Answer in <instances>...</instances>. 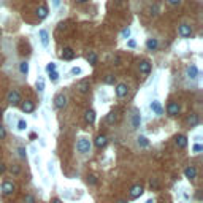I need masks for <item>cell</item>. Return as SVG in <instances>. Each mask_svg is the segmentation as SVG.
I'll list each match as a JSON object with an SVG mask.
<instances>
[{"label":"cell","instance_id":"cell-43","mask_svg":"<svg viewBox=\"0 0 203 203\" xmlns=\"http://www.w3.org/2000/svg\"><path fill=\"white\" fill-rule=\"evenodd\" d=\"M170 5H173V6H176V5H179L181 3V0H167Z\"/></svg>","mask_w":203,"mask_h":203},{"label":"cell","instance_id":"cell-32","mask_svg":"<svg viewBox=\"0 0 203 203\" xmlns=\"http://www.w3.org/2000/svg\"><path fill=\"white\" fill-rule=\"evenodd\" d=\"M10 171H11L13 174H19V173H21V167L15 164V165H11V168H10Z\"/></svg>","mask_w":203,"mask_h":203},{"label":"cell","instance_id":"cell-40","mask_svg":"<svg viewBox=\"0 0 203 203\" xmlns=\"http://www.w3.org/2000/svg\"><path fill=\"white\" fill-rule=\"evenodd\" d=\"M81 73H83V70H81L80 67H73V68H72V75L76 76V75H81Z\"/></svg>","mask_w":203,"mask_h":203},{"label":"cell","instance_id":"cell-51","mask_svg":"<svg viewBox=\"0 0 203 203\" xmlns=\"http://www.w3.org/2000/svg\"><path fill=\"white\" fill-rule=\"evenodd\" d=\"M146 203H154V200H148V201H146Z\"/></svg>","mask_w":203,"mask_h":203},{"label":"cell","instance_id":"cell-46","mask_svg":"<svg viewBox=\"0 0 203 203\" xmlns=\"http://www.w3.org/2000/svg\"><path fill=\"white\" fill-rule=\"evenodd\" d=\"M195 197H197V200H201V192L198 191V192H197V195H195Z\"/></svg>","mask_w":203,"mask_h":203},{"label":"cell","instance_id":"cell-11","mask_svg":"<svg viewBox=\"0 0 203 203\" xmlns=\"http://www.w3.org/2000/svg\"><path fill=\"white\" fill-rule=\"evenodd\" d=\"M138 70H140V73H143V75H148L151 72V62L148 60H141L138 64Z\"/></svg>","mask_w":203,"mask_h":203},{"label":"cell","instance_id":"cell-44","mask_svg":"<svg viewBox=\"0 0 203 203\" xmlns=\"http://www.w3.org/2000/svg\"><path fill=\"white\" fill-rule=\"evenodd\" d=\"M5 170H6L5 164H3V162H0V174H3V173H5Z\"/></svg>","mask_w":203,"mask_h":203},{"label":"cell","instance_id":"cell-52","mask_svg":"<svg viewBox=\"0 0 203 203\" xmlns=\"http://www.w3.org/2000/svg\"><path fill=\"white\" fill-rule=\"evenodd\" d=\"M0 116H2V108H0Z\"/></svg>","mask_w":203,"mask_h":203},{"label":"cell","instance_id":"cell-1","mask_svg":"<svg viewBox=\"0 0 203 203\" xmlns=\"http://www.w3.org/2000/svg\"><path fill=\"white\" fill-rule=\"evenodd\" d=\"M76 149H78V152H81V154H89L90 152V141L87 138L81 137L78 140V143H76Z\"/></svg>","mask_w":203,"mask_h":203},{"label":"cell","instance_id":"cell-15","mask_svg":"<svg viewBox=\"0 0 203 203\" xmlns=\"http://www.w3.org/2000/svg\"><path fill=\"white\" fill-rule=\"evenodd\" d=\"M40 41L45 48H48V45H49V33H48V30H45V29L40 30Z\"/></svg>","mask_w":203,"mask_h":203},{"label":"cell","instance_id":"cell-48","mask_svg":"<svg viewBox=\"0 0 203 203\" xmlns=\"http://www.w3.org/2000/svg\"><path fill=\"white\" fill-rule=\"evenodd\" d=\"M52 203H62V201H60L59 198H56V200H52Z\"/></svg>","mask_w":203,"mask_h":203},{"label":"cell","instance_id":"cell-29","mask_svg":"<svg viewBox=\"0 0 203 203\" xmlns=\"http://www.w3.org/2000/svg\"><path fill=\"white\" fill-rule=\"evenodd\" d=\"M35 86H37L38 92H43V90H45V81L41 80V78H38V80H37V84H35Z\"/></svg>","mask_w":203,"mask_h":203},{"label":"cell","instance_id":"cell-27","mask_svg":"<svg viewBox=\"0 0 203 203\" xmlns=\"http://www.w3.org/2000/svg\"><path fill=\"white\" fill-rule=\"evenodd\" d=\"M117 121V113H116V111H111V113L107 116V122L108 124H114Z\"/></svg>","mask_w":203,"mask_h":203},{"label":"cell","instance_id":"cell-4","mask_svg":"<svg viewBox=\"0 0 203 203\" xmlns=\"http://www.w3.org/2000/svg\"><path fill=\"white\" fill-rule=\"evenodd\" d=\"M178 33L181 35L183 38H189L192 35V27L189 25V24H181L178 27Z\"/></svg>","mask_w":203,"mask_h":203},{"label":"cell","instance_id":"cell-36","mask_svg":"<svg viewBox=\"0 0 203 203\" xmlns=\"http://www.w3.org/2000/svg\"><path fill=\"white\" fill-rule=\"evenodd\" d=\"M49 80L56 83V81L59 80V73H57V72H51V73H49Z\"/></svg>","mask_w":203,"mask_h":203},{"label":"cell","instance_id":"cell-30","mask_svg":"<svg viewBox=\"0 0 203 203\" xmlns=\"http://www.w3.org/2000/svg\"><path fill=\"white\" fill-rule=\"evenodd\" d=\"M18 154H19V157H21V159H25V157H27V151H25L24 146L18 148Z\"/></svg>","mask_w":203,"mask_h":203},{"label":"cell","instance_id":"cell-33","mask_svg":"<svg viewBox=\"0 0 203 203\" xmlns=\"http://www.w3.org/2000/svg\"><path fill=\"white\" fill-rule=\"evenodd\" d=\"M25 127H27V122L24 121V119H19L18 121V129L19 130H25Z\"/></svg>","mask_w":203,"mask_h":203},{"label":"cell","instance_id":"cell-21","mask_svg":"<svg viewBox=\"0 0 203 203\" xmlns=\"http://www.w3.org/2000/svg\"><path fill=\"white\" fill-rule=\"evenodd\" d=\"M151 110L154 111L156 114H162L164 113V108H162V105H160L157 100H154L152 103H151Z\"/></svg>","mask_w":203,"mask_h":203},{"label":"cell","instance_id":"cell-8","mask_svg":"<svg viewBox=\"0 0 203 203\" xmlns=\"http://www.w3.org/2000/svg\"><path fill=\"white\" fill-rule=\"evenodd\" d=\"M141 194H143V186H141V184H135V186H132V187H130V191H129L130 198H138Z\"/></svg>","mask_w":203,"mask_h":203},{"label":"cell","instance_id":"cell-20","mask_svg":"<svg viewBox=\"0 0 203 203\" xmlns=\"http://www.w3.org/2000/svg\"><path fill=\"white\" fill-rule=\"evenodd\" d=\"M107 143H108V138L105 137V135H99V137L95 138V146H97V148H105Z\"/></svg>","mask_w":203,"mask_h":203},{"label":"cell","instance_id":"cell-23","mask_svg":"<svg viewBox=\"0 0 203 203\" xmlns=\"http://www.w3.org/2000/svg\"><path fill=\"white\" fill-rule=\"evenodd\" d=\"M140 124H141V116H140L138 113H135L134 116H132V129H138Z\"/></svg>","mask_w":203,"mask_h":203},{"label":"cell","instance_id":"cell-38","mask_svg":"<svg viewBox=\"0 0 203 203\" xmlns=\"http://www.w3.org/2000/svg\"><path fill=\"white\" fill-rule=\"evenodd\" d=\"M87 183H89V184H92V186H95V184H97V176L90 174V176L87 178Z\"/></svg>","mask_w":203,"mask_h":203},{"label":"cell","instance_id":"cell-19","mask_svg":"<svg viewBox=\"0 0 203 203\" xmlns=\"http://www.w3.org/2000/svg\"><path fill=\"white\" fill-rule=\"evenodd\" d=\"M146 48H148L149 51H156L157 48H159L157 38H148V41H146Z\"/></svg>","mask_w":203,"mask_h":203},{"label":"cell","instance_id":"cell-31","mask_svg":"<svg viewBox=\"0 0 203 203\" xmlns=\"http://www.w3.org/2000/svg\"><path fill=\"white\" fill-rule=\"evenodd\" d=\"M149 186H151L152 191H157V189H159V181H157L156 178H152V179H151V183H149Z\"/></svg>","mask_w":203,"mask_h":203},{"label":"cell","instance_id":"cell-22","mask_svg":"<svg viewBox=\"0 0 203 203\" xmlns=\"http://www.w3.org/2000/svg\"><path fill=\"white\" fill-rule=\"evenodd\" d=\"M86 59L90 65H97V60H99V56H97L94 51H89V54L86 56Z\"/></svg>","mask_w":203,"mask_h":203},{"label":"cell","instance_id":"cell-26","mask_svg":"<svg viewBox=\"0 0 203 203\" xmlns=\"http://www.w3.org/2000/svg\"><path fill=\"white\" fill-rule=\"evenodd\" d=\"M37 15H38V19H45L48 16V8L46 6H40L37 10Z\"/></svg>","mask_w":203,"mask_h":203},{"label":"cell","instance_id":"cell-28","mask_svg":"<svg viewBox=\"0 0 203 203\" xmlns=\"http://www.w3.org/2000/svg\"><path fill=\"white\" fill-rule=\"evenodd\" d=\"M103 81H105V84H114V83H116V76L114 75H107Z\"/></svg>","mask_w":203,"mask_h":203},{"label":"cell","instance_id":"cell-37","mask_svg":"<svg viewBox=\"0 0 203 203\" xmlns=\"http://www.w3.org/2000/svg\"><path fill=\"white\" fill-rule=\"evenodd\" d=\"M192 151H194L195 154H198V152H201V151H203V146L197 143V144H194V148H192Z\"/></svg>","mask_w":203,"mask_h":203},{"label":"cell","instance_id":"cell-25","mask_svg":"<svg viewBox=\"0 0 203 203\" xmlns=\"http://www.w3.org/2000/svg\"><path fill=\"white\" fill-rule=\"evenodd\" d=\"M137 141H138V146H141V148H148V146H149V140L146 138V137H143V135L138 137Z\"/></svg>","mask_w":203,"mask_h":203},{"label":"cell","instance_id":"cell-6","mask_svg":"<svg viewBox=\"0 0 203 203\" xmlns=\"http://www.w3.org/2000/svg\"><path fill=\"white\" fill-rule=\"evenodd\" d=\"M181 111V107L178 102H170L168 107H167V113H168L170 116H178V113Z\"/></svg>","mask_w":203,"mask_h":203},{"label":"cell","instance_id":"cell-5","mask_svg":"<svg viewBox=\"0 0 203 203\" xmlns=\"http://www.w3.org/2000/svg\"><path fill=\"white\" fill-rule=\"evenodd\" d=\"M127 94H129V86L124 84V83H119L116 86V95L119 99H124V97H127Z\"/></svg>","mask_w":203,"mask_h":203},{"label":"cell","instance_id":"cell-42","mask_svg":"<svg viewBox=\"0 0 203 203\" xmlns=\"http://www.w3.org/2000/svg\"><path fill=\"white\" fill-rule=\"evenodd\" d=\"M127 46H129V48H135V46H137V41H135V40H129V41H127Z\"/></svg>","mask_w":203,"mask_h":203},{"label":"cell","instance_id":"cell-41","mask_svg":"<svg viewBox=\"0 0 203 203\" xmlns=\"http://www.w3.org/2000/svg\"><path fill=\"white\" fill-rule=\"evenodd\" d=\"M5 137H6V130H5V127H2V125H0V140L5 138Z\"/></svg>","mask_w":203,"mask_h":203},{"label":"cell","instance_id":"cell-17","mask_svg":"<svg viewBox=\"0 0 203 203\" xmlns=\"http://www.w3.org/2000/svg\"><path fill=\"white\" fill-rule=\"evenodd\" d=\"M21 108H22L24 113H32V111L35 110V105H33V102H30V100H25V102H22Z\"/></svg>","mask_w":203,"mask_h":203},{"label":"cell","instance_id":"cell-13","mask_svg":"<svg viewBox=\"0 0 203 203\" xmlns=\"http://www.w3.org/2000/svg\"><path fill=\"white\" fill-rule=\"evenodd\" d=\"M60 57L64 59V60H72L75 57V51L72 49V48H64V49H62Z\"/></svg>","mask_w":203,"mask_h":203},{"label":"cell","instance_id":"cell-18","mask_svg":"<svg viewBox=\"0 0 203 203\" xmlns=\"http://www.w3.org/2000/svg\"><path fill=\"white\" fill-rule=\"evenodd\" d=\"M84 121L87 124H94L95 122V111L94 110H87L84 113Z\"/></svg>","mask_w":203,"mask_h":203},{"label":"cell","instance_id":"cell-50","mask_svg":"<svg viewBox=\"0 0 203 203\" xmlns=\"http://www.w3.org/2000/svg\"><path fill=\"white\" fill-rule=\"evenodd\" d=\"M76 2H80V3H84V2H87V0H76Z\"/></svg>","mask_w":203,"mask_h":203},{"label":"cell","instance_id":"cell-7","mask_svg":"<svg viewBox=\"0 0 203 203\" xmlns=\"http://www.w3.org/2000/svg\"><path fill=\"white\" fill-rule=\"evenodd\" d=\"M76 89H78L81 94H87L89 90H90V83H89V80H81V81H78Z\"/></svg>","mask_w":203,"mask_h":203},{"label":"cell","instance_id":"cell-35","mask_svg":"<svg viewBox=\"0 0 203 203\" xmlns=\"http://www.w3.org/2000/svg\"><path fill=\"white\" fill-rule=\"evenodd\" d=\"M46 72H48V73L56 72V64H54V62H49V64L46 65Z\"/></svg>","mask_w":203,"mask_h":203},{"label":"cell","instance_id":"cell-10","mask_svg":"<svg viewBox=\"0 0 203 203\" xmlns=\"http://www.w3.org/2000/svg\"><path fill=\"white\" fill-rule=\"evenodd\" d=\"M198 122H200V117H198L197 113H191L187 116V125L189 127H197Z\"/></svg>","mask_w":203,"mask_h":203},{"label":"cell","instance_id":"cell-16","mask_svg":"<svg viewBox=\"0 0 203 203\" xmlns=\"http://www.w3.org/2000/svg\"><path fill=\"white\" fill-rule=\"evenodd\" d=\"M174 143H176V146L179 149H184L187 146V138L184 135H176V138H174Z\"/></svg>","mask_w":203,"mask_h":203},{"label":"cell","instance_id":"cell-47","mask_svg":"<svg viewBox=\"0 0 203 203\" xmlns=\"http://www.w3.org/2000/svg\"><path fill=\"white\" fill-rule=\"evenodd\" d=\"M119 60H121V57H119V56H116V57H114V62H116V64H119Z\"/></svg>","mask_w":203,"mask_h":203},{"label":"cell","instance_id":"cell-2","mask_svg":"<svg viewBox=\"0 0 203 203\" xmlns=\"http://www.w3.org/2000/svg\"><path fill=\"white\" fill-rule=\"evenodd\" d=\"M6 100H8V103L10 105H19L21 102H22V99H21V94H19V90H16V89H11L10 92H8V95H6Z\"/></svg>","mask_w":203,"mask_h":203},{"label":"cell","instance_id":"cell-34","mask_svg":"<svg viewBox=\"0 0 203 203\" xmlns=\"http://www.w3.org/2000/svg\"><path fill=\"white\" fill-rule=\"evenodd\" d=\"M24 203H35V197L32 194H27L24 197Z\"/></svg>","mask_w":203,"mask_h":203},{"label":"cell","instance_id":"cell-12","mask_svg":"<svg viewBox=\"0 0 203 203\" xmlns=\"http://www.w3.org/2000/svg\"><path fill=\"white\" fill-rule=\"evenodd\" d=\"M186 75H187V78H191V80H195L198 76V68L195 67V65H189L186 68Z\"/></svg>","mask_w":203,"mask_h":203},{"label":"cell","instance_id":"cell-39","mask_svg":"<svg viewBox=\"0 0 203 203\" xmlns=\"http://www.w3.org/2000/svg\"><path fill=\"white\" fill-rule=\"evenodd\" d=\"M121 37H122V38H129V37H130V29H129V27L121 32Z\"/></svg>","mask_w":203,"mask_h":203},{"label":"cell","instance_id":"cell-49","mask_svg":"<svg viewBox=\"0 0 203 203\" xmlns=\"http://www.w3.org/2000/svg\"><path fill=\"white\" fill-rule=\"evenodd\" d=\"M116 203H127V201H125V200H117Z\"/></svg>","mask_w":203,"mask_h":203},{"label":"cell","instance_id":"cell-9","mask_svg":"<svg viewBox=\"0 0 203 203\" xmlns=\"http://www.w3.org/2000/svg\"><path fill=\"white\" fill-rule=\"evenodd\" d=\"M2 192L5 195H11L13 192H15V184L11 183V181H3L2 184Z\"/></svg>","mask_w":203,"mask_h":203},{"label":"cell","instance_id":"cell-14","mask_svg":"<svg viewBox=\"0 0 203 203\" xmlns=\"http://www.w3.org/2000/svg\"><path fill=\"white\" fill-rule=\"evenodd\" d=\"M184 176L187 179H195V178H197V168L192 167V165H189L187 168L184 170Z\"/></svg>","mask_w":203,"mask_h":203},{"label":"cell","instance_id":"cell-3","mask_svg":"<svg viewBox=\"0 0 203 203\" xmlns=\"http://www.w3.org/2000/svg\"><path fill=\"white\" fill-rule=\"evenodd\" d=\"M54 107L57 108V110H64V108L67 107V95H64V94L56 95V99H54Z\"/></svg>","mask_w":203,"mask_h":203},{"label":"cell","instance_id":"cell-24","mask_svg":"<svg viewBox=\"0 0 203 203\" xmlns=\"http://www.w3.org/2000/svg\"><path fill=\"white\" fill-rule=\"evenodd\" d=\"M19 72L22 73V75H27V73H29V62H27V60H22V62H21V64H19Z\"/></svg>","mask_w":203,"mask_h":203},{"label":"cell","instance_id":"cell-45","mask_svg":"<svg viewBox=\"0 0 203 203\" xmlns=\"http://www.w3.org/2000/svg\"><path fill=\"white\" fill-rule=\"evenodd\" d=\"M52 5L56 6V8H57V6L60 5V0H52Z\"/></svg>","mask_w":203,"mask_h":203}]
</instances>
